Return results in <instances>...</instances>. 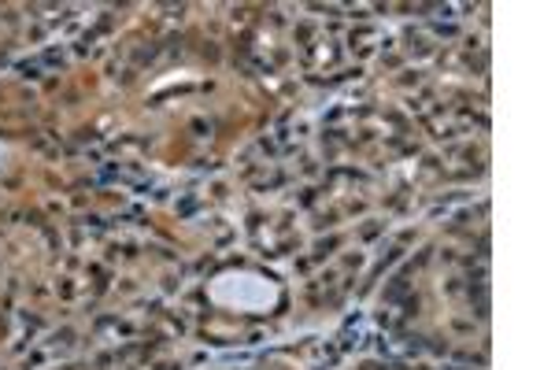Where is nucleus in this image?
I'll use <instances>...</instances> for the list:
<instances>
[{
    "label": "nucleus",
    "mask_w": 555,
    "mask_h": 370,
    "mask_svg": "<svg viewBox=\"0 0 555 370\" xmlns=\"http://www.w3.org/2000/svg\"><path fill=\"white\" fill-rule=\"evenodd\" d=\"M208 301L215 308L259 315L282 301V285L274 278L259 275V270H222L208 282Z\"/></svg>",
    "instance_id": "f257e3e1"
},
{
    "label": "nucleus",
    "mask_w": 555,
    "mask_h": 370,
    "mask_svg": "<svg viewBox=\"0 0 555 370\" xmlns=\"http://www.w3.org/2000/svg\"><path fill=\"white\" fill-rule=\"evenodd\" d=\"M8 160H12V144L0 141V167H8Z\"/></svg>",
    "instance_id": "f03ea898"
}]
</instances>
